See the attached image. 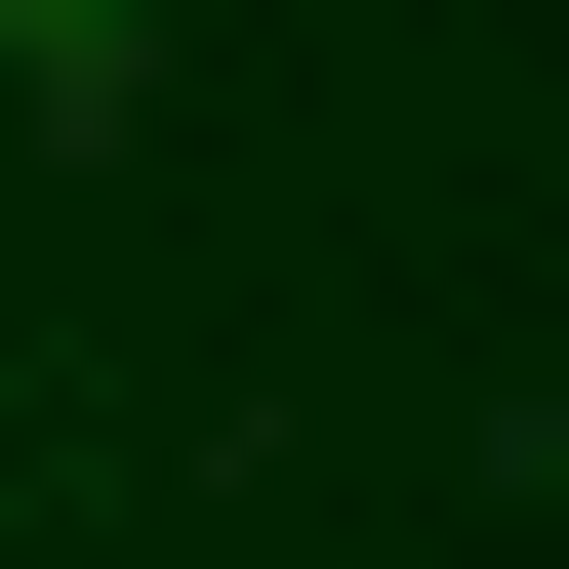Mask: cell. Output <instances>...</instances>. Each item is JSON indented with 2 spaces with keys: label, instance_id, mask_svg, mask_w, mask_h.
<instances>
[{
  "label": "cell",
  "instance_id": "cell-1",
  "mask_svg": "<svg viewBox=\"0 0 569 569\" xmlns=\"http://www.w3.org/2000/svg\"><path fill=\"white\" fill-rule=\"evenodd\" d=\"M0 41H41V122H122V82H163V0H0Z\"/></svg>",
  "mask_w": 569,
  "mask_h": 569
}]
</instances>
